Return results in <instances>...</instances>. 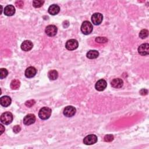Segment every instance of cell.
<instances>
[{
  "mask_svg": "<svg viewBox=\"0 0 149 149\" xmlns=\"http://www.w3.org/2000/svg\"><path fill=\"white\" fill-rule=\"evenodd\" d=\"M51 114V109L47 107H43L40 109L39 113V117L43 120L48 119Z\"/></svg>",
  "mask_w": 149,
  "mask_h": 149,
  "instance_id": "obj_1",
  "label": "cell"
},
{
  "mask_svg": "<svg viewBox=\"0 0 149 149\" xmlns=\"http://www.w3.org/2000/svg\"><path fill=\"white\" fill-rule=\"evenodd\" d=\"M82 32L86 35L89 34L93 31V25L89 21H85L81 26Z\"/></svg>",
  "mask_w": 149,
  "mask_h": 149,
  "instance_id": "obj_2",
  "label": "cell"
},
{
  "mask_svg": "<svg viewBox=\"0 0 149 149\" xmlns=\"http://www.w3.org/2000/svg\"><path fill=\"white\" fill-rule=\"evenodd\" d=\"M13 120V115L9 112H5L1 116V121L5 125L10 124Z\"/></svg>",
  "mask_w": 149,
  "mask_h": 149,
  "instance_id": "obj_3",
  "label": "cell"
},
{
  "mask_svg": "<svg viewBox=\"0 0 149 149\" xmlns=\"http://www.w3.org/2000/svg\"><path fill=\"white\" fill-rule=\"evenodd\" d=\"M79 46L78 42L77 40L74 39H70L66 42L65 44V47L67 50L72 51L76 50Z\"/></svg>",
  "mask_w": 149,
  "mask_h": 149,
  "instance_id": "obj_4",
  "label": "cell"
},
{
  "mask_svg": "<svg viewBox=\"0 0 149 149\" xmlns=\"http://www.w3.org/2000/svg\"><path fill=\"white\" fill-rule=\"evenodd\" d=\"M103 20V16L100 13H95L91 16V21L95 25H99Z\"/></svg>",
  "mask_w": 149,
  "mask_h": 149,
  "instance_id": "obj_5",
  "label": "cell"
},
{
  "mask_svg": "<svg viewBox=\"0 0 149 149\" xmlns=\"http://www.w3.org/2000/svg\"><path fill=\"white\" fill-rule=\"evenodd\" d=\"M97 141V137L95 135H89L83 139V143L86 145H92L95 144Z\"/></svg>",
  "mask_w": 149,
  "mask_h": 149,
  "instance_id": "obj_6",
  "label": "cell"
},
{
  "mask_svg": "<svg viewBox=\"0 0 149 149\" xmlns=\"http://www.w3.org/2000/svg\"><path fill=\"white\" fill-rule=\"evenodd\" d=\"M76 108L73 106H67L64 110V115L66 117H72L76 114Z\"/></svg>",
  "mask_w": 149,
  "mask_h": 149,
  "instance_id": "obj_7",
  "label": "cell"
},
{
  "mask_svg": "<svg viewBox=\"0 0 149 149\" xmlns=\"http://www.w3.org/2000/svg\"><path fill=\"white\" fill-rule=\"evenodd\" d=\"M138 52L142 56L147 55L149 54V45L148 43L141 44L138 48Z\"/></svg>",
  "mask_w": 149,
  "mask_h": 149,
  "instance_id": "obj_8",
  "label": "cell"
},
{
  "mask_svg": "<svg viewBox=\"0 0 149 149\" xmlns=\"http://www.w3.org/2000/svg\"><path fill=\"white\" fill-rule=\"evenodd\" d=\"M46 33L50 37H53L57 33V28L55 25H48L45 30Z\"/></svg>",
  "mask_w": 149,
  "mask_h": 149,
  "instance_id": "obj_9",
  "label": "cell"
},
{
  "mask_svg": "<svg viewBox=\"0 0 149 149\" xmlns=\"http://www.w3.org/2000/svg\"><path fill=\"white\" fill-rule=\"evenodd\" d=\"M36 121V117L34 114H29L23 118V123L26 125H30L34 123Z\"/></svg>",
  "mask_w": 149,
  "mask_h": 149,
  "instance_id": "obj_10",
  "label": "cell"
},
{
  "mask_svg": "<svg viewBox=\"0 0 149 149\" xmlns=\"http://www.w3.org/2000/svg\"><path fill=\"white\" fill-rule=\"evenodd\" d=\"M107 83L106 81L104 79H100L97 82L95 85V88L97 90L101 91L105 90V89L107 87Z\"/></svg>",
  "mask_w": 149,
  "mask_h": 149,
  "instance_id": "obj_11",
  "label": "cell"
},
{
  "mask_svg": "<svg viewBox=\"0 0 149 149\" xmlns=\"http://www.w3.org/2000/svg\"><path fill=\"white\" fill-rule=\"evenodd\" d=\"M21 49L24 51H29L31 50L33 47L32 42L30 40H25L21 44Z\"/></svg>",
  "mask_w": 149,
  "mask_h": 149,
  "instance_id": "obj_12",
  "label": "cell"
},
{
  "mask_svg": "<svg viewBox=\"0 0 149 149\" xmlns=\"http://www.w3.org/2000/svg\"><path fill=\"white\" fill-rule=\"evenodd\" d=\"M36 69L34 67L30 66L25 71V76L28 78H33L36 74Z\"/></svg>",
  "mask_w": 149,
  "mask_h": 149,
  "instance_id": "obj_13",
  "label": "cell"
},
{
  "mask_svg": "<svg viewBox=\"0 0 149 149\" xmlns=\"http://www.w3.org/2000/svg\"><path fill=\"white\" fill-rule=\"evenodd\" d=\"M4 13L7 16H12L15 13V8L14 6L12 5H7L5 7V9H4Z\"/></svg>",
  "mask_w": 149,
  "mask_h": 149,
  "instance_id": "obj_14",
  "label": "cell"
},
{
  "mask_svg": "<svg viewBox=\"0 0 149 149\" xmlns=\"http://www.w3.org/2000/svg\"><path fill=\"white\" fill-rule=\"evenodd\" d=\"M111 85L112 87H113L114 88L119 89V88H121L123 86V82L121 79L116 78V79H114L112 81Z\"/></svg>",
  "mask_w": 149,
  "mask_h": 149,
  "instance_id": "obj_15",
  "label": "cell"
},
{
  "mask_svg": "<svg viewBox=\"0 0 149 149\" xmlns=\"http://www.w3.org/2000/svg\"><path fill=\"white\" fill-rule=\"evenodd\" d=\"M11 99L7 96H3L0 99V103H1V105L5 107L9 106L11 104Z\"/></svg>",
  "mask_w": 149,
  "mask_h": 149,
  "instance_id": "obj_16",
  "label": "cell"
},
{
  "mask_svg": "<svg viewBox=\"0 0 149 149\" xmlns=\"http://www.w3.org/2000/svg\"><path fill=\"white\" fill-rule=\"evenodd\" d=\"M60 11V7L56 4L51 5L48 8V13L51 15H55L59 13Z\"/></svg>",
  "mask_w": 149,
  "mask_h": 149,
  "instance_id": "obj_17",
  "label": "cell"
},
{
  "mask_svg": "<svg viewBox=\"0 0 149 149\" xmlns=\"http://www.w3.org/2000/svg\"><path fill=\"white\" fill-rule=\"evenodd\" d=\"M99 55V52L97 50H90L87 53V57L89 59H96L97 58Z\"/></svg>",
  "mask_w": 149,
  "mask_h": 149,
  "instance_id": "obj_18",
  "label": "cell"
},
{
  "mask_svg": "<svg viewBox=\"0 0 149 149\" xmlns=\"http://www.w3.org/2000/svg\"><path fill=\"white\" fill-rule=\"evenodd\" d=\"M48 77L51 80H56L58 77V72L55 70H51L49 71L48 73Z\"/></svg>",
  "mask_w": 149,
  "mask_h": 149,
  "instance_id": "obj_19",
  "label": "cell"
},
{
  "mask_svg": "<svg viewBox=\"0 0 149 149\" xmlns=\"http://www.w3.org/2000/svg\"><path fill=\"white\" fill-rule=\"evenodd\" d=\"M20 86H21V82L17 79H14L11 83V88L12 90L18 89L19 88Z\"/></svg>",
  "mask_w": 149,
  "mask_h": 149,
  "instance_id": "obj_20",
  "label": "cell"
},
{
  "mask_svg": "<svg viewBox=\"0 0 149 149\" xmlns=\"http://www.w3.org/2000/svg\"><path fill=\"white\" fill-rule=\"evenodd\" d=\"M44 3V1H40V0H34L33 1V5L34 8H40Z\"/></svg>",
  "mask_w": 149,
  "mask_h": 149,
  "instance_id": "obj_21",
  "label": "cell"
},
{
  "mask_svg": "<svg viewBox=\"0 0 149 149\" xmlns=\"http://www.w3.org/2000/svg\"><path fill=\"white\" fill-rule=\"evenodd\" d=\"M8 70L5 68H1L0 69V78L1 79H3L5 78H6L8 75Z\"/></svg>",
  "mask_w": 149,
  "mask_h": 149,
  "instance_id": "obj_22",
  "label": "cell"
},
{
  "mask_svg": "<svg viewBox=\"0 0 149 149\" xmlns=\"http://www.w3.org/2000/svg\"><path fill=\"white\" fill-rule=\"evenodd\" d=\"M148 31L146 29L142 30L139 33V37L142 39L146 38V37L148 36Z\"/></svg>",
  "mask_w": 149,
  "mask_h": 149,
  "instance_id": "obj_23",
  "label": "cell"
},
{
  "mask_svg": "<svg viewBox=\"0 0 149 149\" xmlns=\"http://www.w3.org/2000/svg\"><path fill=\"white\" fill-rule=\"evenodd\" d=\"M95 40L97 43H105L108 42V39L104 37H98Z\"/></svg>",
  "mask_w": 149,
  "mask_h": 149,
  "instance_id": "obj_24",
  "label": "cell"
},
{
  "mask_svg": "<svg viewBox=\"0 0 149 149\" xmlns=\"http://www.w3.org/2000/svg\"><path fill=\"white\" fill-rule=\"evenodd\" d=\"M114 140V136L113 135H107L104 137V141L106 142H110Z\"/></svg>",
  "mask_w": 149,
  "mask_h": 149,
  "instance_id": "obj_25",
  "label": "cell"
},
{
  "mask_svg": "<svg viewBox=\"0 0 149 149\" xmlns=\"http://www.w3.org/2000/svg\"><path fill=\"white\" fill-rule=\"evenodd\" d=\"M35 103H36V101L34 100H30L27 101L25 103V105L28 107H32L33 105H34L35 104Z\"/></svg>",
  "mask_w": 149,
  "mask_h": 149,
  "instance_id": "obj_26",
  "label": "cell"
},
{
  "mask_svg": "<svg viewBox=\"0 0 149 149\" xmlns=\"http://www.w3.org/2000/svg\"><path fill=\"white\" fill-rule=\"evenodd\" d=\"M13 132H14L15 133L17 134V133L21 131V127L19 126V125H16V126H15L13 127Z\"/></svg>",
  "mask_w": 149,
  "mask_h": 149,
  "instance_id": "obj_27",
  "label": "cell"
},
{
  "mask_svg": "<svg viewBox=\"0 0 149 149\" xmlns=\"http://www.w3.org/2000/svg\"><path fill=\"white\" fill-rule=\"evenodd\" d=\"M16 5L18 8H22L23 6V2L22 1H17L16 2Z\"/></svg>",
  "mask_w": 149,
  "mask_h": 149,
  "instance_id": "obj_28",
  "label": "cell"
},
{
  "mask_svg": "<svg viewBox=\"0 0 149 149\" xmlns=\"http://www.w3.org/2000/svg\"><path fill=\"white\" fill-rule=\"evenodd\" d=\"M148 93V91L146 89H142L140 91V94L142 96H144V95H147Z\"/></svg>",
  "mask_w": 149,
  "mask_h": 149,
  "instance_id": "obj_29",
  "label": "cell"
},
{
  "mask_svg": "<svg viewBox=\"0 0 149 149\" xmlns=\"http://www.w3.org/2000/svg\"><path fill=\"white\" fill-rule=\"evenodd\" d=\"M0 126H1V134H3V132H4V130H5V128H4L3 125H0Z\"/></svg>",
  "mask_w": 149,
  "mask_h": 149,
  "instance_id": "obj_30",
  "label": "cell"
}]
</instances>
